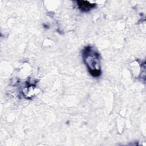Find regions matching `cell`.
<instances>
[{
	"instance_id": "7a4b0ae2",
	"label": "cell",
	"mask_w": 146,
	"mask_h": 146,
	"mask_svg": "<svg viewBox=\"0 0 146 146\" xmlns=\"http://www.w3.org/2000/svg\"><path fill=\"white\" fill-rule=\"evenodd\" d=\"M78 8L82 11H88L95 7V3L87 1H78L76 2Z\"/></svg>"
},
{
	"instance_id": "6da1fadb",
	"label": "cell",
	"mask_w": 146,
	"mask_h": 146,
	"mask_svg": "<svg viewBox=\"0 0 146 146\" xmlns=\"http://www.w3.org/2000/svg\"><path fill=\"white\" fill-rule=\"evenodd\" d=\"M84 62L90 74L94 77L101 74L100 58L99 53L92 47H86L83 50Z\"/></svg>"
}]
</instances>
